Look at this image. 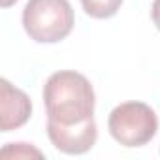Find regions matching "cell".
I'll return each mask as SVG.
<instances>
[{"label":"cell","mask_w":160,"mask_h":160,"mask_svg":"<svg viewBox=\"0 0 160 160\" xmlns=\"http://www.w3.org/2000/svg\"><path fill=\"white\" fill-rule=\"evenodd\" d=\"M75 17L68 0H28L23 10V27L38 43H57L73 28Z\"/></svg>","instance_id":"obj_2"},{"label":"cell","mask_w":160,"mask_h":160,"mask_svg":"<svg viewBox=\"0 0 160 160\" xmlns=\"http://www.w3.org/2000/svg\"><path fill=\"white\" fill-rule=\"evenodd\" d=\"M32 113L30 98L8 79L0 81V128L2 132H12L27 124Z\"/></svg>","instance_id":"obj_5"},{"label":"cell","mask_w":160,"mask_h":160,"mask_svg":"<svg viewBox=\"0 0 160 160\" xmlns=\"http://www.w3.org/2000/svg\"><path fill=\"white\" fill-rule=\"evenodd\" d=\"M17 2V0H0V4H2V8H10Z\"/></svg>","instance_id":"obj_9"},{"label":"cell","mask_w":160,"mask_h":160,"mask_svg":"<svg viewBox=\"0 0 160 160\" xmlns=\"http://www.w3.org/2000/svg\"><path fill=\"white\" fill-rule=\"evenodd\" d=\"M122 4V0H81V6L87 15L94 19H109L113 17Z\"/></svg>","instance_id":"obj_6"},{"label":"cell","mask_w":160,"mask_h":160,"mask_svg":"<svg viewBox=\"0 0 160 160\" xmlns=\"http://www.w3.org/2000/svg\"><path fill=\"white\" fill-rule=\"evenodd\" d=\"M109 134L124 147H141L149 143L158 130L154 109L143 102L119 104L108 119Z\"/></svg>","instance_id":"obj_3"},{"label":"cell","mask_w":160,"mask_h":160,"mask_svg":"<svg viewBox=\"0 0 160 160\" xmlns=\"http://www.w3.org/2000/svg\"><path fill=\"white\" fill-rule=\"evenodd\" d=\"M2 158H28V156H42V152L28 143H8L2 149Z\"/></svg>","instance_id":"obj_7"},{"label":"cell","mask_w":160,"mask_h":160,"mask_svg":"<svg viewBox=\"0 0 160 160\" xmlns=\"http://www.w3.org/2000/svg\"><path fill=\"white\" fill-rule=\"evenodd\" d=\"M47 136L55 149L66 154H83L92 149L98 138L96 122L94 117L83 121V122H75V124H60L47 121Z\"/></svg>","instance_id":"obj_4"},{"label":"cell","mask_w":160,"mask_h":160,"mask_svg":"<svg viewBox=\"0 0 160 160\" xmlns=\"http://www.w3.org/2000/svg\"><path fill=\"white\" fill-rule=\"evenodd\" d=\"M94 89L79 72L60 70L49 75L43 85L47 121L60 124L83 122L94 113Z\"/></svg>","instance_id":"obj_1"},{"label":"cell","mask_w":160,"mask_h":160,"mask_svg":"<svg viewBox=\"0 0 160 160\" xmlns=\"http://www.w3.org/2000/svg\"><path fill=\"white\" fill-rule=\"evenodd\" d=\"M151 17H152L154 27L160 30V0H154V2H152V8H151Z\"/></svg>","instance_id":"obj_8"}]
</instances>
